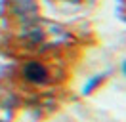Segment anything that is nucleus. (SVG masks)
Masks as SVG:
<instances>
[{"label": "nucleus", "instance_id": "nucleus-1", "mask_svg": "<svg viewBox=\"0 0 126 122\" xmlns=\"http://www.w3.org/2000/svg\"><path fill=\"white\" fill-rule=\"evenodd\" d=\"M23 76L32 84H46L48 82V69L38 61H29L23 67Z\"/></svg>", "mask_w": 126, "mask_h": 122}, {"label": "nucleus", "instance_id": "nucleus-2", "mask_svg": "<svg viewBox=\"0 0 126 122\" xmlns=\"http://www.w3.org/2000/svg\"><path fill=\"white\" fill-rule=\"evenodd\" d=\"M103 80H105V75H95V76H92V78H90V80L84 84V88H82V93H84V95L92 93V92H94L95 88H97V86L103 82Z\"/></svg>", "mask_w": 126, "mask_h": 122}, {"label": "nucleus", "instance_id": "nucleus-3", "mask_svg": "<svg viewBox=\"0 0 126 122\" xmlns=\"http://www.w3.org/2000/svg\"><path fill=\"white\" fill-rule=\"evenodd\" d=\"M122 73H124V75H126V61H124V63H122Z\"/></svg>", "mask_w": 126, "mask_h": 122}, {"label": "nucleus", "instance_id": "nucleus-4", "mask_svg": "<svg viewBox=\"0 0 126 122\" xmlns=\"http://www.w3.org/2000/svg\"><path fill=\"white\" fill-rule=\"evenodd\" d=\"M0 122H4V120H0Z\"/></svg>", "mask_w": 126, "mask_h": 122}]
</instances>
